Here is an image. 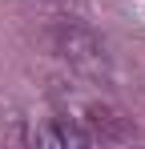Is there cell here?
Listing matches in <instances>:
<instances>
[{
	"label": "cell",
	"mask_w": 145,
	"mask_h": 149,
	"mask_svg": "<svg viewBox=\"0 0 145 149\" xmlns=\"http://www.w3.org/2000/svg\"><path fill=\"white\" fill-rule=\"evenodd\" d=\"M81 125L93 133V141H129V137L137 133L133 121H129L125 113H117L113 105H89L85 117H81Z\"/></svg>",
	"instance_id": "7a4b0ae2"
},
{
	"label": "cell",
	"mask_w": 145,
	"mask_h": 149,
	"mask_svg": "<svg viewBox=\"0 0 145 149\" xmlns=\"http://www.w3.org/2000/svg\"><path fill=\"white\" fill-rule=\"evenodd\" d=\"M56 52H61L81 77H89V81H105V77H109L105 40H101L89 24H81V20H65V24L56 28Z\"/></svg>",
	"instance_id": "6da1fadb"
},
{
	"label": "cell",
	"mask_w": 145,
	"mask_h": 149,
	"mask_svg": "<svg viewBox=\"0 0 145 149\" xmlns=\"http://www.w3.org/2000/svg\"><path fill=\"white\" fill-rule=\"evenodd\" d=\"M32 141L45 149H85V145H93V133L69 117H48L45 125H36Z\"/></svg>",
	"instance_id": "3957f363"
}]
</instances>
